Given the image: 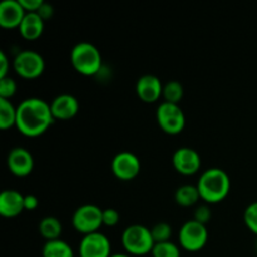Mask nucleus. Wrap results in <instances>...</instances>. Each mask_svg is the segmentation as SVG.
Instances as JSON below:
<instances>
[{"label":"nucleus","mask_w":257,"mask_h":257,"mask_svg":"<svg viewBox=\"0 0 257 257\" xmlns=\"http://www.w3.org/2000/svg\"><path fill=\"white\" fill-rule=\"evenodd\" d=\"M38 230H39L40 236L45 241H53L60 238V235L63 232V225L57 217L47 216L40 220Z\"/></svg>","instance_id":"obj_18"},{"label":"nucleus","mask_w":257,"mask_h":257,"mask_svg":"<svg viewBox=\"0 0 257 257\" xmlns=\"http://www.w3.org/2000/svg\"><path fill=\"white\" fill-rule=\"evenodd\" d=\"M122 246L130 256H145L152 252L155 240L148 227L131 225L122 233Z\"/></svg>","instance_id":"obj_4"},{"label":"nucleus","mask_w":257,"mask_h":257,"mask_svg":"<svg viewBox=\"0 0 257 257\" xmlns=\"http://www.w3.org/2000/svg\"><path fill=\"white\" fill-rule=\"evenodd\" d=\"M136 93L143 103H156L162 97L163 84L156 75L145 74L136 83Z\"/></svg>","instance_id":"obj_13"},{"label":"nucleus","mask_w":257,"mask_h":257,"mask_svg":"<svg viewBox=\"0 0 257 257\" xmlns=\"http://www.w3.org/2000/svg\"><path fill=\"white\" fill-rule=\"evenodd\" d=\"M14 72L23 79H37L44 73L45 60L40 53L35 50H20L12 62Z\"/></svg>","instance_id":"obj_5"},{"label":"nucleus","mask_w":257,"mask_h":257,"mask_svg":"<svg viewBox=\"0 0 257 257\" xmlns=\"http://www.w3.org/2000/svg\"><path fill=\"white\" fill-rule=\"evenodd\" d=\"M208 240L207 226L195 220L186 221L178 231L181 248L188 252H197L206 246Z\"/></svg>","instance_id":"obj_7"},{"label":"nucleus","mask_w":257,"mask_h":257,"mask_svg":"<svg viewBox=\"0 0 257 257\" xmlns=\"http://www.w3.org/2000/svg\"><path fill=\"white\" fill-rule=\"evenodd\" d=\"M70 63L75 72L84 77H94L103 69L100 50L89 42H80L72 48Z\"/></svg>","instance_id":"obj_3"},{"label":"nucleus","mask_w":257,"mask_h":257,"mask_svg":"<svg viewBox=\"0 0 257 257\" xmlns=\"http://www.w3.org/2000/svg\"><path fill=\"white\" fill-rule=\"evenodd\" d=\"M44 25L45 22L38 15V13H27L18 29L25 40H37L44 32Z\"/></svg>","instance_id":"obj_17"},{"label":"nucleus","mask_w":257,"mask_h":257,"mask_svg":"<svg viewBox=\"0 0 257 257\" xmlns=\"http://www.w3.org/2000/svg\"><path fill=\"white\" fill-rule=\"evenodd\" d=\"M19 3L25 13H37L44 2L43 0H19Z\"/></svg>","instance_id":"obj_29"},{"label":"nucleus","mask_w":257,"mask_h":257,"mask_svg":"<svg viewBox=\"0 0 257 257\" xmlns=\"http://www.w3.org/2000/svg\"><path fill=\"white\" fill-rule=\"evenodd\" d=\"M25 14L19 0H5L0 4V27L4 29L19 28Z\"/></svg>","instance_id":"obj_15"},{"label":"nucleus","mask_w":257,"mask_h":257,"mask_svg":"<svg viewBox=\"0 0 257 257\" xmlns=\"http://www.w3.org/2000/svg\"><path fill=\"white\" fill-rule=\"evenodd\" d=\"M79 257H110L112 243L100 231L83 236L79 243Z\"/></svg>","instance_id":"obj_10"},{"label":"nucleus","mask_w":257,"mask_h":257,"mask_svg":"<svg viewBox=\"0 0 257 257\" xmlns=\"http://www.w3.org/2000/svg\"><path fill=\"white\" fill-rule=\"evenodd\" d=\"M17 124V107L10 100L0 98V128L7 131Z\"/></svg>","instance_id":"obj_21"},{"label":"nucleus","mask_w":257,"mask_h":257,"mask_svg":"<svg viewBox=\"0 0 257 257\" xmlns=\"http://www.w3.org/2000/svg\"><path fill=\"white\" fill-rule=\"evenodd\" d=\"M212 218V212H211V208L208 207V205H201L196 208L195 215H193V220L197 221V222L202 223V225H207L208 222Z\"/></svg>","instance_id":"obj_27"},{"label":"nucleus","mask_w":257,"mask_h":257,"mask_svg":"<svg viewBox=\"0 0 257 257\" xmlns=\"http://www.w3.org/2000/svg\"><path fill=\"white\" fill-rule=\"evenodd\" d=\"M120 215L114 208H105L103 210V226L107 227H114L119 223Z\"/></svg>","instance_id":"obj_28"},{"label":"nucleus","mask_w":257,"mask_h":257,"mask_svg":"<svg viewBox=\"0 0 257 257\" xmlns=\"http://www.w3.org/2000/svg\"><path fill=\"white\" fill-rule=\"evenodd\" d=\"M24 197L17 190H5L0 193V215L14 218L24 211Z\"/></svg>","instance_id":"obj_16"},{"label":"nucleus","mask_w":257,"mask_h":257,"mask_svg":"<svg viewBox=\"0 0 257 257\" xmlns=\"http://www.w3.org/2000/svg\"><path fill=\"white\" fill-rule=\"evenodd\" d=\"M243 220H245V225L247 226L248 230L257 236V201L250 203L246 207Z\"/></svg>","instance_id":"obj_25"},{"label":"nucleus","mask_w":257,"mask_h":257,"mask_svg":"<svg viewBox=\"0 0 257 257\" xmlns=\"http://www.w3.org/2000/svg\"><path fill=\"white\" fill-rule=\"evenodd\" d=\"M183 94H185L183 85L180 82H177V80H170L166 84H163V102L180 104V102L183 98Z\"/></svg>","instance_id":"obj_22"},{"label":"nucleus","mask_w":257,"mask_h":257,"mask_svg":"<svg viewBox=\"0 0 257 257\" xmlns=\"http://www.w3.org/2000/svg\"><path fill=\"white\" fill-rule=\"evenodd\" d=\"M72 223L74 230L83 236L98 232L103 226V210L90 203L82 205L73 213Z\"/></svg>","instance_id":"obj_8"},{"label":"nucleus","mask_w":257,"mask_h":257,"mask_svg":"<svg viewBox=\"0 0 257 257\" xmlns=\"http://www.w3.org/2000/svg\"><path fill=\"white\" fill-rule=\"evenodd\" d=\"M151 233L155 240V243L167 242L172 237V227L167 222H158L151 228Z\"/></svg>","instance_id":"obj_24"},{"label":"nucleus","mask_w":257,"mask_h":257,"mask_svg":"<svg viewBox=\"0 0 257 257\" xmlns=\"http://www.w3.org/2000/svg\"><path fill=\"white\" fill-rule=\"evenodd\" d=\"M112 172L118 180L132 181L140 175L141 161L135 153L130 151H122L113 157L110 163Z\"/></svg>","instance_id":"obj_9"},{"label":"nucleus","mask_w":257,"mask_h":257,"mask_svg":"<svg viewBox=\"0 0 257 257\" xmlns=\"http://www.w3.org/2000/svg\"><path fill=\"white\" fill-rule=\"evenodd\" d=\"M156 120L165 133L180 135L186 127V115L180 104L162 102L156 110Z\"/></svg>","instance_id":"obj_6"},{"label":"nucleus","mask_w":257,"mask_h":257,"mask_svg":"<svg viewBox=\"0 0 257 257\" xmlns=\"http://www.w3.org/2000/svg\"><path fill=\"white\" fill-rule=\"evenodd\" d=\"M43 257H74V252L70 245L62 238L47 241L42 250Z\"/></svg>","instance_id":"obj_20"},{"label":"nucleus","mask_w":257,"mask_h":257,"mask_svg":"<svg viewBox=\"0 0 257 257\" xmlns=\"http://www.w3.org/2000/svg\"><path fill=\"white\" fill-rule=\"evenodd\" d=\"M55 122L50 104L40 98H27L17 107V130L29 138L44 135Z\"/></svg>","instance_id":"obj_1"},{"label":"nucleus","mask_w":257,"mask_h":257,"mask_svg":"<svg viewBox=\"0 0 257 257\" xmlns=\"http://www.w3.org/2000/svg\"><path fill=\"white\" fill-rule=\"evenodd\" d=\"M201 200L197 186L183 185L176 190L175 201L181 207H192Z\"/></svg>","instance_id":"obj_19"},{"label":"nucleus","mask_w":257,"mask_h":257,"mask_svg":"<svg viewBox=\"0 0 257 257\" xmlns=\"http://www.w3.org/2000/svg\"><path fill=\"white\" fill-rule=\"evenodd\" d=\"M7 166L10 173L17 177H27L34 170V158L27 148L14 147L8 153Z\"/></svg>","instance_id":"obj_12"},{"label":"nucleus","mask_w":257,"mask_h":257,"mask_svg":"<svg viewBox=\"0 0 257 257\" xmlns=\"http://www.w3.org/2000/svg\"><path fill=\"white\" fill-rule=\"evenodd\" d=\"M17 82L13 78H2L0 79V98L10 100V98L14 97L15 93H17Z\"/></svg>","instance_id":"obj_26"},{"label":"nucleus","mask_w":257,"mask_h":257,"mask_svg":"<svg viewBox=\"0 0 257 257\" xmlns=\"http://www.w3.org/2000/svg\"><path fill=\"white\" fill-rule=\"evenodd\" d=\"M201 200L207 205H216L225 200L231 191V180L227 172L213 167L203 171L197 182Z\"/></svg>","instance_id":"obj_2"},{"label":"nucleus","mask_w":257,"mask_h":257,"mask_svg":"<svg viewBox=\"0 0 257 257\" xmlns=\"http://www.w3.org/2000/svg\"><path fill=\"white\" fill-rule=\"evenodd\" d=\"M151 255L152 257H181V250L175 242L167 241V242L155 243Z\"/></svg>","instance_id":"obj_23"},{"label":"nucleus","mask_w":257,"mask_h":257,"mask_svg":"<svg viewBox=\"0 0 257 257\" xmlns=\"http://www.w3.org/2000/svg\"><path fill=\"white\" fill-rule=\"evenodd\" d=\"M37 13L44 22H47V20L52 19L53 15H54V8H53V5H50L49 3L44 2Z\"/></svg>","instance_id":"obj_30"},{"label":"nucleus","mask_w":257,"mask_h":257,"mask_svg":"<svg viewBox=\"0 0 257 257\" xmlns=\"http://www.w3.org/2000/svg\"><path fill=\"white\" fill-rule=\"evenodd\" d=\"M110 257H132V256H130L128 253H114V255H112Z\"/></svg>","instance_id":"obj_33"},{"label":"nucleus","mask_w":257,"mask_h":257,"mask_svg":"<svg viewBox=\"0 0 257 257\" xmlns=\"http://www.w3.org/2000/svg\"><path fill=\"white\" fill-rule=\"evenodd\" d=\"M256 251H257V242H256Z\"/></svg>","instance_id":"obj_34"},{"label":"nucleus","mask_w":257,"mask_h":257,"mask_svg":"<svg viewBox=\"0 0 257 257\" xmlns=\"http://www.w3.org/2000/svg\"><path fill=\"white\" fill-rule=\"evenodd\" d=\"M39 206V201L34 195H27L24 197V210L34 211Z\"/></svg>","instance_id":"obj_32"},{"label":"nucleus","mask_w":257,"mask_h":257,"mask_svg":"<svg viewBox=\"0 0 257 257\" xmlns=\"http://www.w3.org/2000/svg\"><path fill=\"white\" fill-rule=\"evenodd\" d=\"M9 69H10L9 58L7 57L4 50H2V52H0V79L5 77H9V75H8Z\"/></svg>","instance_id":"obj_31"},{"label":"nucleus","mask_w":257,"mask_h":257,"mask_svg":"<svg viewBox=\"0 0 257 257\" xmlns=\"http://www.w3.org/2000/svg\"><path fill=\"white\" fill-rule=\"evenodd\" d=\"M172 165L175 170L182 176H193L201 170L200 153L191 147H181L172 156Z\"/></svg>","instance_id":"obj_11"},{"label":"nucleus","mask_w":257,"mask_h":257,"mask_svg":"<svg viewBox=\"0 0 257 257\" xmlns=\"http://www.w3.org/2000/svg\"><path fill=\"white\" fill-rule=\"evenodd\" d=\"M53 117L55 120H70L79 112V102L72 94H60L50 103Z\"/></svg>","instance_id":"obj_14"}]
</instances>
